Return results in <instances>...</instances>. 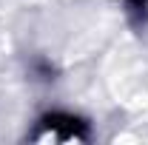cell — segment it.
I'll use <instances>...</instances> for the list:
<instances>
[{"instance_id":"6da1fadb","label":"cell","mask_w":148,"mask_h":145,"mask_svg":"<svg viewBox=\"0 0 148 145\" xmlns=\"http://www.w3.org/2000/svg\"><path fill=\"white\" fill-rule=\"evenodd\" d=\"M91 131L88 122L66 114V111H51L46 117L37 120L34 131L29 134L32 142H43V145H77V142H88Z\"/></svg>"}]
</instances>
